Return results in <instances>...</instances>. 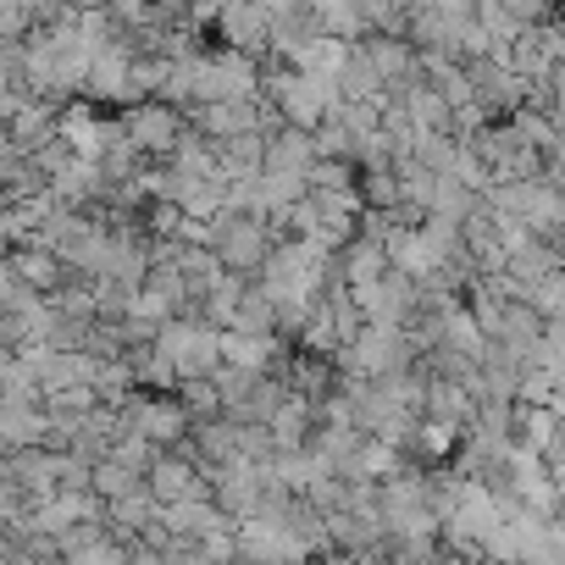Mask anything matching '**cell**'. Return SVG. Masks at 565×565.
Listing matches in <instances>:
<instances>
[{"label": "cell", "mask_w": 565, "mask_h": 565, "mask_svg": "<svg viewBox=\"0 0 565 565\" xmlns=\"http://www.w3.org/2000/svg\"><path fill=\"white\" fill-rule=\"evenodd\" d=\"M145 488H150V499L167 510V504H183V499H205V493H211V477H205L200 455H189V449L178 444V449H161V455L150 460Z\"/></svg>", "instance_id": "cell-1"}]
</instances>
